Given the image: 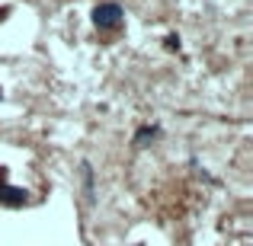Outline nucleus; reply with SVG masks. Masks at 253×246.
<instances>
[{
	"mask_svg": "<svg viewBox=\"0 0 253 246\" xmlns=\"http://www.w3.org/2000/svg\"><path fill=\"white\" fill-rule=\"evenodd\" d=\"M119 19H122V6L119 3H99L96 10H93V23L103 26V29L106 26H116Z\"/></svg>",
	"mask_w": 253,
	"mask_h": 246,
	"instance_id": "obj_1",
	"label": "nucleus"
},
{
	"mask_svg": "<svg viewBox=\"0 0 253 246\" xmlns=\"http://www.w3.org/2000/svg\"><path fill=\"white\" fill-rule=\"evenodd\" d=\"M0 202H3V205H23L26 202V192L23 189H10V185L0 182Z\"/></svg>",
	"mask_w": 253,
	"mask_h": 246,
	"instance_id": "obj_2",
	"label": "nucleus"
},
{
	"mask_svg": "<svg viewBox=\"0 0 253 246\" xmlns=\"http://www.w3.org/2000/svg\"><path fill=\"white\" fill-rule=\"evenodd\" d=\"M154 135H157V131H154V128H144V131H141V135H138V144H141V141H148V138H154Z\"/></svg>",
	"mask_w": 253,
	"mask_h": 246,
	"instance_id": "obj_3",
	"label": "nucleus"
}]
</instances>
